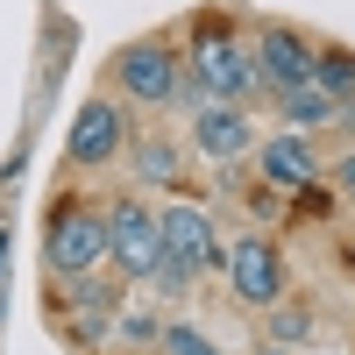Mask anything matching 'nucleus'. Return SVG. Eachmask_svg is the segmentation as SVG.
<instances>
[{"label": "nucleus", "mask_w": 355, "mask_h": 355, "mask_svg": "<svg viewBox=\"0 0 355 355\" xmlns=\"http://www.w3.org/2000/svg\"><path fill=\"white\" fill-rule=\"evenodd\" d=\"M157 242H164L157 270H150V284H157V291H185L199 270H214V263H220L214 227H206L199 206H164V214H157Z\"/></svg>", "instance_id": "nucleus-1"}, {"label": "nucleus", "mask_w": 355, "mask_h": 355, "mask_svg": "<svg viewBox=\"0 0 355 355\" xmlns=\"http://www.w3.org/2000/svg\"><path fill=\"white\" fill-rule=\"evenodd\" d=\"M256 78H263V71H256V50H242L227 28L206 21L199 43H192V85H199L206 100H234V107H242Z\"/></svg>", "instance_id": "nucleus-2"}, {"label": "nucleus", "mask_w": 355, "mask_h": 355, "mask_svg": "<svg viewBox=\"0 0 355 355\" xmlns=\"http://www.w3.org/2000/svg\"><path fill=\"white\" fill-rule=\"evenodd\" d=\"M107 263V214H93V206H57L50 220V270L78 284L85 270H100Z\"/></svg>", "instance_id": "nucleus-3"}, {"label": "nucleus", "mask_w": 355, "mask_h": 355, "mask_svg": "<svg viewBox=\"0 0 355 355\" xmlns=\"http://www.w3.org/2000/svg\"><path fill=\"white\" fill-rule=\"evenodd\" d=\"M107 256L121 263V284H128V277H142V284H150L157 256H164V242H157V214H150V206L121 199V206L107 214Z\"/></svg>", "instance_id": "nucleus-4"}, {"label": "nucleus", "mask_w": 355, "mask_h": 355, "mask_svg": "<svg viewBox=\"0 0 355 355\" xmlns=\"http://www.w3.org/2000/svg\"><path fill=\"white\" fill-rule=\"evenodd\" d=\"M114 71H121V93H128V100H142V107H178V85H185V78H178V50H171V43H128Z\"/></svg>", "instance_id": "nucleus-5"}, {"label": "nucleus", "mask_w": 355, "mask_h": 355, "mask_svg": "<svg viewBox=\"0 0 355 355\" xmlns=\"http://www.w3.org/2000/svg\"><path fill=\"white\" fill-rule=\"evenodd\" d=\"M227 284H234V299H249V306H277L284 299V256L263 242V234H242V242L227 249Z\"/></svg>", "instance_id": "nucleus-6"}, {"label": "nucleus", "mask_w": 355, "mask_h": 355, "mask_svg": "<svg viewBox=\"0 0 355 355\" xmlns=\"http://www.w3.org/2000/svg\"><path fill=\"white\" fill-rule=\"evenodd\" d=\"M64 150H71L78 171L114 164V157L128 150V114L114 107V100H85V107H78V121H71V142H64Z\"/></svg>", "instance_id": "nucleus-7"}, {"label": "nucleus", "mask_w": 355, "mask_h": 355, "mask_svg": "<svg viewBox=\"0 0 355 355\" xmlns=\"http://www.w3.org/2000/svg\"><path fill=\"white\" fill-rule=\"evenodd\" d=\"M192 135H199V150L214 157V164H234V157L256 150V128H249V114L234 107V100H206V107H192Z\"/></svg>", "instance_id": "nucleus-8"}, {"label": "nucleus", "mask_w": 355, "mask_h": 355, "mask_svg": "<svg viewBox=\"0 0 355 355\" xmlns=\"http://www.w3.org/2000/svg\"><path fill=\"white\" fill-rule=\"evenodd\" d=\"M313 64H320V50L306 43V36H291V28H263V43H256V71H263V85H299V78H313Z\"/></svg>", "instance_id": "nucleus-9"}, {"label": "nucleus", "mask_w": 355, "mask_h": 355, "mask_svg": "<svg viewBox=\"0 0 355 355\" xmlns=\"http://www.w3.org/2000/svg\"><path fill=\"white\" fill-rule=\"evenodd\" d=\"M263 178L270 185H284V192H299V185H313V171H320V157H313V142L299 135V128H284V135H270L263 142Z\"/></svg>", "instance_id": "nucleus-10"}, {"label": "nucleus", "mask_w": 355, "mask_h": 355, "mask_svg": "<svg viewBox=\"0 0 355 355\" xmlns=\"http://www.w3.org/2000/svg\"><path fill=\"white\" fill-rule=\"evenodd\" d=\"M277 114H284V128H327V121H341V100L327 93L320 78H299V85H284L277 93Z\"/></svg>", "instance_id": "nucleus-11"}, {"label": "nucleus", "mask_w": 355, "mask_h": 355, "mask_svg": "<svg viewBox=\"0 0 355 355\" xmlns=\"http://www.w3.org/2000/svg\"><path fill=\"white\" fill-rule=\"evenodd\" d=\"M135 171L150 178V185H171V178H178V150H171V142H142V150H135Z\"/></svg>", "instance_id": "nucleus-12"}, {"label": "nucleus", "mask_w": 355, "mask_h": 355, "mask_svg": "<svg viewBox=\"0 0 355 355\" xmlns=\"http://www.w3.org/2000/svg\"><path fill=\"white\" fill-rule=\"evenodd\" d=\"M313 78L327 85L341 107H348V93H355V57H320V64H313Z\"/></svg>", "instance_id": "nucleus-13"}, {"label": "nucleus", "mask_w": 355, "mask_h": 355, "mask_svg": "<svg viewBox=\"0 0 355 355\" xmlns=\"http://www.w3.org/2000/svg\"><path fill=\"white\" fill-rule=\"evenodd\" d=\"M164 348H171V355H220L199 327H185V320H178V327H164Z\"/></svg>", "instance_id": "nucleus-14"}, {"label": "nucleus", "mask_w": 355, "mask_h": 355, "mask_svg": "<svg viewBox=\"0 0 355 355\" xmlns=\"http://www.w3.org/2000/svg\"><path fill=\"white\" fill-rule=\"evenodd\" d=\"M114 334H128V341H150V334H164V327H157L150 313H128V320H121V327H114Z\"/></svg>", "instance_id": "nucleus-15"}, {"label": "nucleus", "mask_w": 355, "mask_h": 355, "mask_svg": "<svg viewBox=\"0 0 355 355\" xmlns=\"http://www.w3.org/2000/svg\"><path fill=\"white\" fill-rule=\"evenodd\" d=\"M341 185H348V192H355V157H341Z\"/></svg>", "instance_id": "nucleus-16"}, {"label": "nucleus", "mask_w": 355, "mask_h": 355, "mask_svg": "<svg viewBox=\"0 0 355 355\" xmlns=\"http://www.w3.org/2000/svg\"><path fill=\"white\" fill-rule=\"evenodd\" d=\"M348 270H355V234H348Z\"/></svg>", "instance_id": "nucleus-17"}]
</instances>
